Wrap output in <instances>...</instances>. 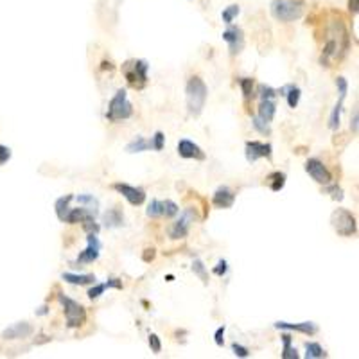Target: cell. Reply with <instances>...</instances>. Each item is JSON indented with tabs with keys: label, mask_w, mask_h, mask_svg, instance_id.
<instances>
[{
	"label": "cell",
	"mask_w": 359,
	"mask_h": 359,
	"mask_svg": "<svg viewBox=\"0 0 359 359\" xmlns=\"http://www.w3.org/2000/svg\"><path fill=\"white\" fill-rule=\"evenodd\" d=\"M329 40L322 49L320 63L324 67H331L334 60H343L350 49V36L345 29L343 20L338 16V20H331V27H329Z\"/></svg>",
	"instance_id": "obj_1"
},
{
	"label": "cell",
	"mask_w": 359,
	"mask_h": 359,
	"mask_svg": "<svg viewBox=\"0 0 359 359\" xmlns=\"http://www.w3.org/2000/svg\"><path fill=\"white\" fill-rule=\"evenodd\" d=\"M206 97H209V88H206L205 81L199 75L188 78L187 85H185V99H187V110L192 117L201 115L206 104Z\"/></svg>",
	"instance_id": "obj_2"
},
{
	"label": "cell",
	"mask_w": 359,
	"mask_h": 359,
	"mask_svg": "<svg viewBox=\"0 0 359 359\" xmlns=\"http://www.w3.org/2000/svg\"><path fill=\"white\" fill-rule=\"evenodd\" d=\"M147 70L149 63L146 60H128L122 65V74L126 78V83L133 90H144L147 85Z\"/></svg>",
	"instance_id": "obj_3"
},
{
	"label": "cell",
	"mask_w": 359,
	"mask_h": 359,
	"mask_svg": "<svg viewBox=\"0 0 359 359\" xmlns=\"http://www.w3.org/2000/svg\"><path fill=\"white\" fill-rule=\"evenodd\" d=\"M133 117V104L128 101V93L124 88L117 90L114 97H111L110 104L106 110V119L110 122H119L126 121V119Z\"/></svg>",
	"instance_id": "obj_4"
},
{
	"label": "cell",
	"mask_w": 359,
	"mask_h": 359,
	"mask_svg": "<svg viewBox=\"0 0 359 359\" xmlns=\"http://www.w3.org/2000/svg\"><path fill=\"white\" fill-rule=\"evenodd\" d=\"M271 14L280 22H295L302 18L304 2L302 0H273L271 2Z\"/></svg>",
	"instance_id": "obj_5"
},
{
	"label": "cell",
	"mask_w": 359,
	"mask_h": 359,
	"mask_svg": "<svg viewBox=\"0 0 359 359\" xmlns=\"http://www.w3.org/2000/svg\"><path fill=\"white\" fill-rule=\"evenodd\" d=\"M58 300L63 306L65 320H67L68 329H79L86 322V309L75 300L65 296L63 293H58Z\"/></svg>",
	"instance_id": "obj_6"
},
{
	"label": "cell",
	"mask_w": 359,
	"mask_h": 359,
	"mask_svg": "<svg viewBox=\"0 0 359 359\" xmlns=\"http://www.w3.org/2000/svg\"><path fill=\"white\" fill-rule=\"evenodd\" d=\"M331 224L336 230V234L342 235V237H352L357 232L356 216L347 209H336L331 214Z\"/></svg>",
	"instance_id": "obj_7"
},
{
	"label": "cell",
	"mask_w": 359,
	"mask_h": 359,
	"mask_svg": "<svg viewBox=\"0 0 359 359\" xmlns=\"http://www.w3.org/2000/svg\"><path fill=\"white\" fill-rule=\"evenodd\" d=\"M198 219V214H196V206H187L183 212L180 214V219H176L175 223L169 228V237L171 239H183L187 237L188 230H191V224Z\"/></svg>",
	"instance_id": "obj_8"
},
{
	"label": "cell",
	"mask_w": 359,
	"mask_h": 359,
	"mask_svg": "<svg viewBox=\"0 0 359 359\" xmlns=\"http://www.w3.org/2000/svg\"><path fill=\"white\" fill-rule=\"evenodd\" d=\"M86 242H88V244H86V248L78 255L74 264H92L99 259L101 248H103L99 237H97L96 234H86Z\"/></svg>",
	"instance_id": "obj_9"
},
{
	"label": "cell",
	"mask_w": 359,
	"mask_h": 359,
	"mask_svg": "<svg viewBox=\"0 0 359 359\" xmlns=\"http://www.w3.org/2000/svg\"><path fill=\"white\" fill-rule=\"evenodd\" d=\"M223 40L228 43V50H230L232 56H237V54L242 52L244 49V32H242L241 27L237 25H228V29L223 31Z\"/></svg>",
	"instance_id": "obj_10"
},
{
	"label": "cell",
	"mask_w": 359,
	"mask_h": 359,
	"mask_svg": "<svg viewBox=\"0 0 359 359\" xmlns=\"http://www.w3.org/2000/svg\"><path fill=\"white\" fill-rule=\"evenodd\" d=\"M244 155L246 160L250 164L257 162L259 158H268L270 160L271 155H273V146L270 142H259V140H248L244 146Z\"/></svg>",
	"instance_id": "obj_11"
},
{
	"label": "cell",
	"mask_w": 359,
	"mask_h": 359,
	"mask_svg": "<svg viewBox=\"0 0 359 359\" xmlns=\"http://www.w3.org/2000/svg\"><path fill=\"white\" fill-rule=\"evenodd\" d=\"M306 173L320 185H327L332 181L331 171L325 167V164L320 158H309V160L306 162Z\"/></svg>",
	"instance_id": "obj_12"
},
{
	"label": "cell",
	"mask_w": 359,
	"mask_h": 359,
	"mask_svg": "<svg viewBox=\"0 0 359 359\" xmlns=\"http://www.w3.org/2000/svg\"><path fill=\"white\" fill-rule=\"evenodd\" d=\"M114 191H117L119 194H122V198L128 199L129 205L133 206H139L146 201V192L139 187H133V185H128V183H114Z\"/></svg>",
	"instance_id": "obj_13"
},
{
	"label": "cell",
	"mask_w": 359,
	"mask_h": 359,
	"mask_svg": "<svg viewBox=\"0 0 359 359\" xmlns=\"http://www.w3.org/2000/svg\"><path fill=\"white\" fill-rule=\"evenodd\" d=\"M176 151H178V155L181 158H185V160H198V162L206 160L205 151L188 139H181L178 146H176Z\"/></svg>",
	"instance_id": "obj_14"
},
{
	"label": "cell",
	"mask_w": 359,
	"mask_h": 359,
	"mask_svg": "<svg viewBox=\"0 0 359 359\" xmlns=\"http://www.w3.org/2000/svg\"><path fill=\"white\" fill-rule=\"evenodd\" d=\"M234 203H235V194L230 187L221 185V187L216 188V192L212 196V205L216 209H230V206H234Z\"/></svg>",
	"instance_id": "obj_15"
},
{
	"label": "cell",
	"mask_w": 359,
	"mask_h": 359,
	"mask_svg": "<svg viewBox=\"0 0 359 359\" xmlns=\"http://www.w3.org/2000/svg\"><path fill=\"white\" fill-rule=\"evenodd\" d=\"M275 329L280 331H295L306 336H314L318 332V325L314 322H300V324H289V322H275Z\"/></svg>",
	"instance_id": "obj_16"
},
{
	"label": "cell",
	"mask_w": 359,
	"mask_h": 359,
	"mask_svg": "<svg viewBox=\"0 0 359 359\" xmlns=\"http://www.w3.org/2000/svg\"><path fill=\"white\" fill-rule=\"evenodd\" d=\"M32 334V325H29L27 322H20V324H14L13 327L6 329L4 331V339H18V338H27Z\"/></svg>",
	"instance_id": "obj_17"
},
{
	"label": "cell",
	"mask_w": 359,
	"mask_h": 359,
	"mask_svg": "<svg viewBox=\"0 0 359 359\" xmlns=\"http://www.w3.org/2000/svg\"><path fill=\"white\" fill-rule=\"evenodd\" d=\"M278 96H284L286 101H288L289 108H296L300 103V97H302V90L298 88L296 85H286L282 86L280 90H277Z\"/></svg>",
	"instance_id": "obj_18"
},
{
	"label": "cell",
	"mask_w": 359,
	"mask_h": 359,
	"mask_svg": "<svg viewBox=\"0 0 359 359\" xmlns=\"http://www.w3.org/2000/svg\"><path fill=\"white\" fill-rule=\"evenodd\" d=\"M88 219H96L92 212L85 206H79V209H70L65 217V223H70V224H75V223H85Z\"/></svg>",
	"instance_id": "obj_19"
},
{
	"label": "cell",
	"mask_w": 359,
	"mask_h": 359,
	"mask_svg": "<svg viewBox=\"0 0 359 359\" xmlns=\"http://www.w3.org/2000/svg\"><path fill=\"white\" fill-rule=\"evenodd\" d=\"M103 223L106 224L108 228H121L124 224V216H122L121 209H110L108 212L103 214Z\"/></svg>",
	"instance_id": "obj_20"
},
{
	"label": "cell",
	"mask_w": 359,
	"mask_h": 359,
	"mask_svg": "<svg viewBox=\"0 0 359 359\" xmlns=\"http://www.w3.org/2000/svg\"><path fill=\"white\" fill-rule=\"evenodd\" d=\"M70 201H74V194H67V196H61V198L56 199L54 203V210H56V216L61 223H65V217H67L68 210H70Z\"/></svg>",
	"instance_id": "obj_21"
},
{
	"label": "cell",
	"mask_w": 359,
	"mask_h": 359,
	"mask_svg": "<svg viewBox=\"0 0 359 359\" xmlns=\"http://www.w3.org/2000/svg\"><path fill=\"white\" fill-rule=\"evenodd\" d=\"M275 114H277V104H275V99H262L259 104V117H262L266 122H271L275 119Z\"/></svg>",
	"instance_id": "obj_22"
},
{
	"label": "cell",
	"mask_w": 359,
	"mask_h": 359,
	"mask_svg": "<svg viewBox=\"0 0 359 359\" xmlns=\"http://www.w3.org/2000/svg\"><path fill=\"white\" fill-rule=\"evenodd\" d=\"M61 278L72 286H88L96 282V275H75V273H61Z\"/></svg>",
	"instance_id": "obj_23"
},
{
	"label": "cell",
	"mask_w": 359,
	"mask_h": 359,
	"mask_svg": "<svg viewBox=\"0 0 359 359\" xmlns=\"http://www.w3.org/2000/svg\"><path fill=\"white\" fill-rule=\"evenodd\" d=\"M266 185L271 188L273 192H280L286 185V175L280 171H273L266 176Z\"/></svg>",
	"instance_id": "obj_24"
},
{
	"label": "cell",
	"mask_w": 359,
	"mask_h": 359,
	"mask_svg": "<svg viewBox=\"0 0 359 359\" xmlns=\"http://www.w3.org/2000/svg\"><path fill=\"white\" fill-rule=\"evenodd\" d=\"M239 86H241V92L246 104L255 99V81L252 78H241L239 79Z\"/></svg>",
	"instance_id": "obj_25"
},
{
	"label": "cell",
	"mask_w": 359,
	"mask_h": 359,
	"mask_svg": "<svg viewBox=\"0 0 359 359\" xmlns=\"http://www.w3.org/2000/svg\"><path fill=\"white\" fill-rule=\"evenodd\" d=\"M151 149V140L144 139V137H137L133 139L131 142L126 146V151L128 153H144V151H149Z\"/></svg>",
	"instance_id": "obj_26"
},
{
	"label": "cell",
	"mask_w": 359,
	"mask_h": 359,
	"mask_svg": "<svg viewBox=\"0 0 359 359\" xmlns=\"http://www.w3.org/2000/svg\"><path fill=\"white\" fill-rule=\"evenodd\" d=\"M343 103H345V99H342V97H339V99H338V103H336V106L332 108L331 115H329V128H331L332 131H336V129L339 128V122H342Z\"/></svg>",
	"instance_id": "obj_27"
},
{
	"label": "cell",
	"mask_w": 359,
	"mask_h": 359,
	"mask_svg": "<svg viewBox=\"0 0 359 359\" xmlns=\"http://www.w3.org/2000/svg\"><path fill=\"white\" fill-rule=\"evenodd\" d=\"M74 199H78L79 205L85 206V209H88L93 216H97V212H99V199H97V198H93L92 194H79L78 198L74 196Z\"/></svg>",
	"instance_id": "obj_28"
},
{
	"label": "cell",
	"mask_w": 359,
	"mask_h": 359,
	"mask_svg": "<svg viewBox=\"0 0 359 359\" xmlns=\"http://www.w3.org/2000/svg\"><path fill=\"white\" fill-rule=\"evenodd\" d=\"M306 357L307 359H322L327 357V352L324 350V347L316 342H307L306 343Z\"/></svg>",
	"instance_id": "obj_29"
},
{
	"label": "cell",
	"mask_w": 359,
	"mask_h": 359,
	"mask_svg": "<svg viewBox=\"0 0 359 359\" xmlns=\"http://www.w3.org/2000/svg\"><path fill=\"white\" fill-rule=\"evenodd\" d=\"M282 343H284V349H282V359H298L300 354L295 347H291V334H282Z\"/></svg>",
	"instance_id": "obj_30"
},
{
	"label": "cell",
	"mask_w": 359,
	"mask_h": 359,
	"mask_svg": "<svg viewBox=\"0 0 359 359\" xmlns=\"http://www.w3.org/2000/svg\"><path fill=\"white\" fill-rule=\"evenodd\" d=\"M180 214V206L176 205L173 199H164L162 201V216H165L167 219H173Z\"/></svg>",
	"instance_id": "obj_31"
},
{
	"label": "cell",
	"mask_w": 359,
	"mask_h": 359,
	"mask_svg": "<svg viewBox=\"0 0 359 359\" xmlns=\"http://www.w3.org/2000/svg\"><path fill=\"white\" fill-rule=\"evenodd\" d=\"M192 271H194V275H198L199 277V280L203 282V284H209V271H206V268H205V264H203V260L201 259H194L192 260Z\"/></svg>",
	"instance_id": "obj_32"
},
{
	"label": "cell",
	"mask_w": 359,
	"mask_h": 359,
	"mask_svg": "<svg viewBox=\"0 0 359 359\" xmlns=\"http://www.w3.org/2000/svg\"><path fill=\"white\" fill-rule=\"evenodd\" d=\"M241 13V7L237 6V4H232V6H228V7H224L223 9V13H221V18H223V22L226 25H230V24H234V20H235V16Z\"/></svg>",
	"instance_id": "obj_33"
},
{
	"label": "cell",
	"mask_w": 359,
	"mask_h": 359,
	"mask_svg": "<svg viewBox=\"0 0 359 359\" xmlns=\"http://www.w3.org/2000/svg\"><path fill=\"white\" fill-rule=\"evenodd\" d=\"M252 126L260 133V135H266V137L271 135L270 122H266L262 117H259V115H253V117H252Z\"/></svg>",
	"instance_id": "obj_34"
},
{
	"label": "cell",
	"mask_w": 359,
	"mask_h": 359,
	"mask_svg": "<svg viewBox=\"0 0 359 359\" xmlns=\"http://www.w3.org/2000/svg\"><path fill=\"white\" fill-rule=\"evenodd\" d=\"M255 96H259L260 101H262V99H275V97L278 96V92L275 88H271L270 85H259V86H257Z\"/></svg>",
	"instance_id": "obj_35"
},
{
	"label": "cell",
	"mask_w": 359,
	"mask_h": 359,
	"mask_svg": "<svg viewBox=\"0 0 359 359\" xmlns=\"http://www.w3.org/2000/svg\"><path fill=\"white\" fill-rule=\"evenodd\" d=\"M146 214H147V217H151V219L162 217V201L160 199H151V203L147 205Z\"/></svg>",
	"instance_id": "obj_36"
},
{
	"label": "cell",
	"mask_w": 359,
	"mask_h": 359,
	"mask_svg": "<svg viewBox=\"0 0 359 359\" xmlns=\"http://www.w3.org/2000/svg\"><path fill=\"white\" fill-rule=\"evenodd\" d=\"M325 192H327V194H331V198L334 199V201H342V199L345 198V196H343V188L338 187L336 183H332V181L325 185Z\"/></svg>",
	"instance_id": "obj_37"
},
{
	"label": "cell",
	"mask_w": 359,
	"mask_h": 359,
	"mask_svg": "<svg viewBox=\"0 0 359 359\" xmlns=\"http://www.w3.org/2000/svg\"><path fill=\"white\" fill-rule=\"evenodd\" d=\"M165 146V135L164 131H157L155 133V137L151 139V149L155 151H162Z\"/></svg>",
	"instance_id": "obj_38"
},
{
	"label": "cell",
	"mask_w": 359,
	"mask_h": 359,
	"mask_svg": "<svg viewBox=\"0 0 359 359\" xmlns=\"http://www.w3.org/2000/svg\"><path fill=\"white\" fill-rule=\"evenodd\" d=\"M147 343H149V349H151V352H153V354H160L162 352V342H160V338L155 334V332H151V334H149Z\"/></svg>",
	"instance_id": "obj_39"
},
{
	"label": "cell",
	"mask_w": 359,
	"mask_h": 359,
	"mask_svg": "<svg viewBox=\"0 0 359 359\" xmlns=\"http://www.w3.org/2000/svg\"><path fill=\"white\" fill-rule=\"evenodd\" d=\"M83 224V230L86 232V234H99L101 232V224L97 223L96 219H88V221H85V223H81Z\"/></svg>",
	"instance_id": "obj_40"
},
{
	"label": "cell",
	"mask_w": 359,
	"mask_h": 359,
	"mask_svg": "<svg viewBox=\"0 0 359 359\" xmlns=\"http://www.w3.org/2000/svg\"><path fill=\"white\" fill-rule=\"evenodd\" d=\"M106 289H108L106 284H96V286H92V288L88 289V293H86V295H88L90 300H96V298H99V296L103 295Z\"/></svg>",
	"instance_id": "obj_41"
},
{
	"label": "cell",
	"mask_w": 359,
	"mask_h": 359,
	"mask_svg": "<svg viewBox=\"0 0 359 359\" xmlns=\"http://www.w3.org/2000/svg\"><path fill=\"white\" fill-rule=\"evenodd\" d=\"M336 88H338V93H339V97L342 99H345L347 97V93H349V83H347V79L345 78H336Z\"/></svg>",
	"instance_id": "obj_42"
},
{
	"label": "cell",
	"mask_w": 359,
	"mask_h": 359,
	"mask_svg": "<svg viewBox=\"0 0 359 359\" xmlns=\"http://www.w3.org/2000/svg\"><path fill=\"white\" fill-rule=\"evenodd\" d=\"M232 352H234V356H237V357H250V350L237 342L232 343Z\"/></svg>",
	"instance_id": "obj_43"
},
{
	"label": "cell",
	"mask_w": 359,
	"mask_h": 359,
	"mask_svg": "<svg viewBox=\"0 0 359 359\" xmlns=\"http://www.w3.org/2000/svg\"><path fill=\"white\" fill-rule=\"evenodd\" d=\"M212 271H214V275H217V277H223V275H226V271H228V262L224 259H219Z\"/></svg>",
	"instance_id": "obj_44"
},
{
	"label": "cell",
	"mask_w": 359,
	"mask_h": 359,
	"mask_svg": "<svg viewBox=\"0 0 359 359\" xmlns=\"http://www.w3.org/2000/svg\"><path fill=\"white\" fill-rule=\"evenodd\" d=\"M224 331H226V327H217V331L214 332V342H216L217 347H223L224 345Z\"/></svg>",
	"instance_id": "obj_45"
},
{
	"label": "cell",
	"mask_w": 359,
	"mask_h": 359,
	"mask_svg": "<svg viewBox=\"0 0 359 359\" xmlns=\"http://www.w3.org/2000/svg\"><path fill=\"white\" fill-rule=\"evenodd\" d=\"M155 257H157V250H155L153 246H151V248H146L142 252V260H144V262H153Z\"/></svg>",
	"instance_id": "obj_46"
},
{
	"label": "cell",
	"mask_w": 359,
	"mask_h": 359,
	"mask_svg": "<svg viewBox=\"0 0 359 359\" xmlns=\"http://www.w3.org/2000/svg\"><path fill=\"white\" fill-rule=\"evenodd\" d=\"M9 158H11V149L7 146H2V144H0V165L6 164Z\"/></svg>",
	"instance_id": "obj_47"
},
{
	"label": "cell",
	"mask_w": 359,
	"mask_h": 359,
	"mask_svg": "<svg viewBox=\"0 0 359 359\" xmlns=\"http://www.w3.org/2000/svg\"><path fill=\"white\" fill-rule=\"evenodd\" d=\"M106 284V288H114V289H122V280H119V278H108V282H104Z\"/></svg>",
	"instance_id": "obj_48"
},
{
	"label": "cell",
	"mask_w": 359,
	"mask_h": 359,
	"mask_svg": "<svg viewBox=\"0 0 359 359\" xmlns=\"http://www.w3.org/2000/svg\"><path fill=\"white\" fill-rule=\"evenodd\" d=\"M357 126H359V114L354 111V117H352V121H350V129H352L354 135H357Z\"/></svg>",
	"instance_id": "obj_49"
},
{
	"label": "cell",
	"mask_w": 359,
	"mask_h": 359,
	"mask_svg": "<svg viewBox=\"0 0 359 359\" xmlns=\"http://www.w3.org/2000/svg\"><path fill=\"white\" fill-rule=\"evenodd\" d=\"M357 6H359L357 0H349V11L352 14H357Z\"/></svg>",
	"instance_id": "obj_50"
},
{
	"label": "cell",
	"mask_w": 359,
	"mask_h": 359,
	"mask_svg": "<svg viewBox=\"0 0 359 359\" xmlns=\"http://www.w3.org/2000/svg\"><path fill=\"white\" fill-rule=\"evenodd\" d=\"M50 342V338L49 336H45V334H40L38 336V339H34V345H42V343H49Z\"/></svg>",
	"instance_id": "obj_51"
},
{
	"label": "cell",
	"mask_w": 359,
	"mask_h": 359,
	"mask_svg": "<svg viewBox=\"0 0 359 359\" xmlns=\"http://www.w3.org/2000/svg\"><path fill=\"white\" fill-rule=\"evenodd\" d=\"M47 313H49V307H47V306H42L38 311H36V314H38V316H45Z\"/></svg>",
	"instance_id": "obj_52"
},
{
	"label": "cell",
	"mask_w": 359,
	"mask_h": 359,
	"mask_svg": "<svg viewBox=\"0 0 359 359\" xmlns=\"http://www.w3.org/2000/svg\"><path fill=\"white\" fill-rule=\"evenodd\" d=\"M114 70V65L110 63V61H103V63H101V70Z\"/></svg>",
	"instance_id": "obj_53"
},
{
	"label": "cell",
	"mask_w": 359,
	"mask_h": 359,
	"mask_svg": "<svg viewBox=\"0 0 359 359\" xmlns=\"http://www.w3.org/2000/svg\"><path fill=\"white\" fill-rule=\"evenodd\" d=\"M165 280H167V282H173V280H175V277H173V275H167V277H165Z\"/></svg>",
	"instance_id": "obj_54"
},
{
	"label": "cell",
	"mask_w": 359,
	"mask_h": 359,
	"mask_svg": "<svg viewBox=\"0 0 359 359\" xmlns=\"http://www.w3.org/2000/svg\"><path fill=\"white\" fill-rule=\"evenodd\" d=\"M142 306L146 307V309H149V302H146V300H142Z\"/></svg>",
	"instance_id": "obj_55"
}]
</instances>
